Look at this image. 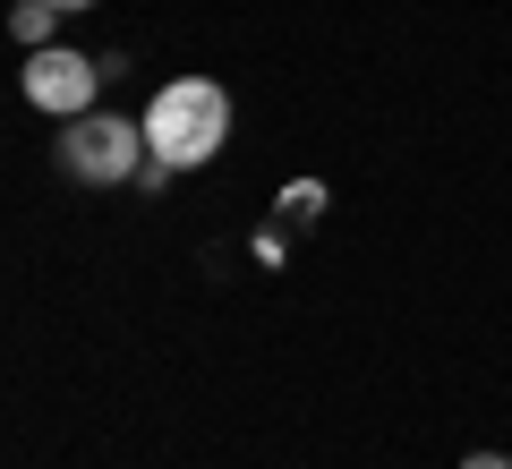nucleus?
Here are the masks:
<instances>
[{"mask_svg": "<svg viewBox=\"0 0 512 469\" xmlns=\"http://www.w3.org/2000/svg\"><path fill=\"white\" fill-rule=\"evenodd\" d=\"M222 137H231V94L214 77H171L146 103V145H154V163H171V171L214 163Z\"/></svg>", "mask_w": 512, "mask_h": 469, "instance_id": "obj_1", "label": "nucleus"}, {"mask_svg": "<svg viewBox=\"0 0 512 469\" xmlns=\"http://www.w3.org/2000/svg\"><path fill=\"white\" fill-rule=\"evenodd\" d=\"M146 163H154L146 120H120V111H77L69 137H60V171L86 188H128Z\"/></svg>", "mask_w": 512, "mask_h": 469, "instance_id": "obj_2", "label": "nucleus"}, {"mask_svg": "<svg viewBox=\"0 0 512 469\" xmlns=\"http://www.w3.org/2000/svg\"><path fill=\"white\" fill-rule=\"evenodd\" d=\"M103 77H111V60H86V52H69V43H43V52H26V103L35 111H60V120H77V111H94V94H103Z\"/></svg>", "mask_w": 512, "mask_h": 469, "instance_id": "obj_3", "label": "nucleus"}, {"mask_svg": "<svg viewBox=\"0 0 512 469\" xmlns=\"http://www.w3.org/2000/svg\"><path fill=\"white\" fill-rule=\"evenodd\" d=\"M52 18H69L60 0H18V18H9V35H18L26 52H43V43H52Z\"/></svg>", "mask_w": 512, "mask_h": 469, "instance_id": "obj_4", "label": "nucleus"}, {"mask_svg": "<svg viewBox=\"0 0 512 469\" xmlns=\"http://www.w3.org/2000/svg\"><path fill=\"white\" fill-rule=\"evenodd\" d=\"M325 180H291V188H282V214H291V222H316V214H325Z\"/></svg>", "mask_w": 512, "mask_h": 469, "instance_id": "obj_5", "label": "nucleus"}, {"mask_svg": "<svg viewBox=\"0 0 512 469\" xmlns=\"http://www.w3.org/2000/svg\"><path fill=\"white\" fill-rule=\"evenodd\" d=\"M461 469H512V461H504V452H470V461H461Z\"/></svg>", "mask_w": 512, "mask_h": 469, "instance_id": "obj_6", "label": "nucleus"}, {"mask_svg": "<svg viewBox=\"0 0 512 469\" xmlns=\"http://www.w3.org/2000/svg\"><path fill=\"white\" fill-rule=\"evenodd\" d=\"M60 9H94V0H60Z\"/></svg>", "mask_w": 512, "mask_h": 469, "instance_id": "obj_7", "label": "nucleus"}]
</instances>
